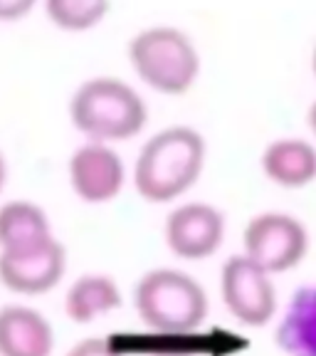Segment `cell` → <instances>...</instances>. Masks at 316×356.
I'll return each instance as SVG.
<instances>
[{"label": "cell", "mask_w": 316, "mask_h": 356, "mask_svg": "<svg viewBox=\"0 0 316 356\" xmlns=\"http://www.w3.org/2000/svg\"><path fill=\"white\" fill-rule=\"evenodd\" d=\"M208 161V141L190 124L158 129L141 144L131 166V184L146 203H178L200 181Z\"/></svg>", "instance_id": "cell-1"}, {"label": "cell", "mask_w": 316, "mask_h": 356, "mask_svg": "<svg viewBox=\"0 0 316 356\" xmlns=\"http://www.w3.org/2000/svg\"><path fill=\"white\" fill-rule=\"evenodd\" d=\"M67 114L87 141L114 146L139 136L149 124L144 95L117 74H92L82 79L69 95Z\"/></svg>", "instance_id": "cell-2"}, {"label": "cell", "mask_w": 316, "mask_h": 356, "mask_svg": "<svg viewBox=\"0 0 316 356\" xmlns=\"http://www.w3.org/2000/svg\"><path fill=\"white\" fill-rule=\"evenodd\" d=\"M126 57L133 74L161 95H185L203 70V55L193 35L171 22L144 25L128 38Z\"/></svg>", "instance_id": "cell-3"}, {"label": "cell", "mask_w": 316, "mask_h": 356, "mask_svg": "<svg viewBox=\"0 0 316 356\" xmlns=\"http://www.w3.org/2000/svg\"><path fill=\"white\" fill-rule=\"evenodd\" d=\"M133 309L153 332L183 337L206 322L210 302L193 275L176 267H153L133 287Z\"/></svg>", "instance_id": "cell-4"}, {"label": "cell", "mask_w": 316, "mask_h": 356, "mask_svg": "<svg viewBox=\"0 0 316 356\" xmlns=\"http://www.w3.org/2000/svg\"><path fill=\"white\" fill-rule=\"evenodd\" d=\"M309 230L287 211L255 213L242 228V255L269 275H284L304 262Z\"/></svg>", "instance_id": "cell-5"}, {"label": "cell", "mask_w": 316, "mask_h": 356, "mask_svg": "<svg viewBox=\"0 0 316 356\" xmlns=\"http://www.w3.org/2000/svg\"><path fill=\"white\" fill-rule=\"evenodd\" d=\"M220 295L230 317L242 327L260 329L272 324L277 317L274 275L262 270L242 252L222 262Z\"/></svg>", "instance_id": "cell-6"}, {"label": "cell", "mask_w": 316, "mask_h": 356, "mask_svg": "<svg viewBox=\"0 0 316 356\" xmlns=\"http://www.w3.org/2000/svg\"><path fill=\"white\" fill-rule=\"evenodd\" d=\"M228 233L225 213L208 200H178L163 222V240L171 255L183 262H200L222 248Z\"/></svg>", "instance_id": "cell-7"}, {"label": "cell", "mask_w": 316, "mask_h": 356, "mask_svg": "<svg viewBox=\"0 0 316 356\" xmlns=\"http://www.w3.org/2000/svg\"><path fill=\"white\" fill-rule=\"evenodd\" d=\"M67 181L77 200L87 206H106L122 195L128 168L114 144L84 139L67 159Z\"/></svg>", "instance_id": "cell-8"}, {"label": "cell", "mask_w": 316, "mask_h": 356, "mask_svg": "<svg viewBox=\"0 0 316 356\" xmlns=\"http://www.w3.org/2000/svg\"><path fill=\"white\" fill-rule=\"evenodd\" d=\"M67 275V248L60 238L0 252V284L17 297H42Z\"/></svg>", "instance_id": "cell-9"}, {"label": "cell", "mask_w": 316, "mask_h": 356, "mask_svg": "<svg viewBox=\"0 0 316 356\" xmlns=\"http://www.w3.org/2000/svg\"><path fill=\"white\" fill-rule=\"evenodd\" d=\"M55 327L25 302L0 307V356H55Z\"/></svg>", "instance_id": "cell-10"}, {"label": "cell", "mask_w": 316, "mask_h": 356, "mask_svg": "<svg viewBox=\"0 0 316 356\" xmlns=\"http://www.w3.org/2000/svg\"><path fill=\"white\" fill-rule=\"evenodd\" d=\"M260 168L282 188L311 186L316 181V144L304 136H277L262 149Z\"/></svg>", "instance_id": "cell-11"}, {"label": "cell", "mask_w": 316, "mask_h": 356, "mask_svg": "<svg viewBox=\"0 0 316 356\" xmlns=\"http://www.w3.org/2000/svg\"><path fill=\"white\" fill-rule=\"evenodd\" d=\"M124 302L122 287L106 273H84L69 282L62 300L65 317L72 324L87 327L117 312Z\"/></svg>", "instance_id": "cell-12"}, {"label": "cell", "mask_w": 316, "mask_h": 356, "mask_svg": "<svg viewBox=\"0 0 316 356\" xmlns=\"http://www.w3.org/2000/svg\"><path fill=\"white\" fill-rule=\"evenodd\" d=\"M57 238L50 213L30 198H8L0 203V252L20 250Z\"/></svg>", "instance_id": "cell-13"}, {"label": "cell", "mask_w": 316, "mask_h": 356, "mask_svg": "<svg viewBox=\"0 0 316 356\" xmlns=\"http://www.w3.org/2000/svg\"><path fill=\"white\" fill-rule=\"evenodd\" d=\"M274 341L284 356H316V284L292 295L277 322Z\"/></svg>", "instance_id": "cell-14"}, {"label": "cell", "mask_w": 316, "mask_h": 356, "mask_svg": "<svg viewBox=\"0 0 316 356\" xmlns=\"http://www.w3.org/2000/svg\"><path fill=\"white\" fill-rule=\"evenodd\" d=\"M47 20L65 33H87L104 22L111 0H40Z\"/></svg>", "instance_id": "cell-15"}, {"label": "cell", "mask_w": 316, "mask_h": 356, "mask_svg": "<svg viewBox=\"0 0 316 356\" xmlns=\"http://www.w3.org/2000/svg\"><path fill=\"white\" fill-rule=\"evenodd\" d=\"M65 356H124V351L104 337H87V339L77 341Z\"/></svg>", "instance_id": "cell-16"}, {"label": "cell", "mask_w": 316, "mask_h": 356, "mask_svg": "<svg viewBox=\"0 0 316 356\" xmlns=\"http://www.w3.org/2000/svg\"><path fill=\"white\" fill-rule=\"evenodd\" d=\"M40 0H0V22H17L33 13Z\"/></svg>", "instance_id": "cell-17"}, {"label": "cell", "mask_w": 316, "mask_h": 356, "mask_svg": "<svg viewBox=\"0 0 316 356\" xmlns=\"http://www.w3.org/2000/svg\"><path fill=\"white\" fill-rule=\"evenodd\" d=\"M8 178H10V166H8V159L6 154L0 151V195H3V191H6L8 186Z\"/></svg>", "instance_id": "cell-18"}, {"label": "cell", "mask_w": 316, "mask_h": 356, "mask_svg": "<svg viewBox=\"0 0 316 356\" xmlns=\"http://www.w3.org/2000/svg\"><path fill=\"white\" fill-rule=\"evenodd\" d=\"M306 124H309L311 129V136L316 139V99L309 104V109H306Z\"/></svg>", "instance_id": "cell-19"}, {"label": "cell", "mask_w": 316, "mask_h": 356, "mask_svg": "<svg viewBox=\"0 0 316 356\" xmlns=\"http://www.w3.org/2000/svg\"><path fill=\"white\" fill-rule=\"evenodd\" d=\"M311 72H314V77H316V42H314V47H311Z\"/></svg>", "instance_id": "cell-20"}, {"label": "cell", "mask_w": 316, "mask_h": 356, "mask_svg": "<svg viewBox=\"0 0 316 356\" xmlns=\"http://www.w3.org/2000/svg\"><path fill=\"white\" fill-rule=\"evenodd\" d=\"M153 356H190V354H183V351H163V354H153Z\"/></svg>", "instance_id": "cell-21"}]
</instances>
